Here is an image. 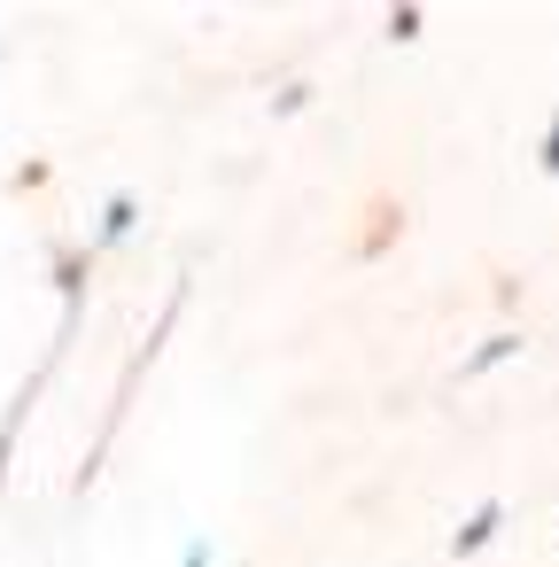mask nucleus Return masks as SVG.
Listing matches in <instances>:
<instances>
[{
  "mask_svg": "<svg viewBox=\"0 0 559 567\" xmlns=\"http://www.w3.org/2000/svg\"><path fill=\"white\" fill-rule=\"evenodd\" d=\"M536 172L559 179V110H551V125H544V141H536Z\"/></svg>",
  "mask_w": 559,
  "mask_h": 567,
  "instance_id": "nucleus-6",
  "label": "nucleus"
},
{
  "mask_svg": "<svg viewBox=\"0 0 559 567\" xmlns=\"http://www.w3.org/2000/svg\"><path fill=\"white\" fill-rule=\"evenodd\" d=\"M505 536V497H482L458 528H451V559H474V551H489Z\"/></svg>",
  "mask_w": 559,
  "mask_h": 567,
  "instance_id": "nucleus-1",
  "label": "nucleus"
},
{
  "mask_svg": "<svg viewBox=\"0 0 559 567\" xmlns=\"http://www.w3.org/2000/svg\"><path fill=\"white\" fill-rule=\"evenodd\" d=\"M528 350V334L520 327H505V334H489V342H474L466 358H458V381H482V373H497V365H513Z\"/></svg>",
  "mask_w": 559,
  "mask_h": 567,
  "instance_id": "nucleus-3",
  "label": "nucleus"
},
{
  "mask_svg": "<svg viewBox=\"0 0 559 567\" xmlns=\"http://www.w3.org/2000/svg\"><path fill=\"white\" fill-rule=\"evenodd\" d=\"M179 567H218V544H210V536H203V528H195V536H187V544H179Z\"/></svg>",
  "mask_w": 559,
  "mask_h": 567,
  "instance_id": "nucleus-7",
  "label": "nucleus"
},
{
  "mask_svg": "<svg viewBox=\"0 0 559 567\" xmlns=\"http://www.w3.org/2000/svg\"><path fill=\"white\" fill-rule=\"evenodd\" d=\"M389 40H396V48L420 40V9H389Z\"/></svg>",
  "mask_w": 559,
  "mask_h": 567,
  "instance_id": "nucleus-8",
  "label": "nucleus"
},
{
  "mask_svg": "<svg viewBox=\"0 0 559 567\" xmlns=\"http://www.w3.org/2000/svg\"><path fill=\"white\" fill-rule=\"evenodd\" d=\"M133 234H141V203H133V195H110V203L94 210V241H86V249L110 257V249H125Z\"/></svg>",
  "mask_w": 559,
  "mask_h": 567,
  "instance_id": "nucleus-2",
  "label": "nucleus"
},
{
  "mask_svg": "<svg viewBox=\"0 0 559 567\" xmlns=\"http://www.w3.org/2000/svg\"><path fill=\"white\" fill-rule=\"evenodd\" d=\"M86 272H94V249H63V257H55V288H63L71 311L86 303Z\"/></svg>",
  "mask_w": 559,
  "mask_h": 567,
  "instance_id": "nucleus-4",
  "label": "nucleus"
},
{
  "mask_svg": "<svg viewBox=\"0 0 559 567\" xmlns=\"http://www.w3.org/2000/svg\"><path fill=\"white\" fill-rule=\"evenodd\" d=\"M296 110H311V79H280L272 86V117H296Z\"/></svg>",
  "mask_w": 559,
  "mask_h": 567,
  "instance_id": "nucleus-5",
  "label": "nucleus"
}]
</instances>
